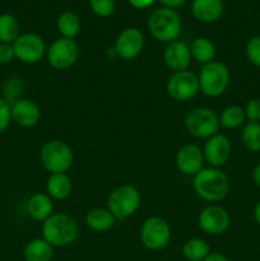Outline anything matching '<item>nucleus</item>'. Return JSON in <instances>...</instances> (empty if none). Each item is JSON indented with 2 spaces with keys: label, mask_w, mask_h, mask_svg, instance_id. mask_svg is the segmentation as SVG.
I'll list each match as a JSON object with an SVG mask.
<instances>
[{
  "label": "nucleus",
  "mask_w": 260,
  "mask_h": 261,
  "mask_svg": "<svg viewBox=\"0 0 260 261\" xmlns=\"http://www.w3.org/2000/svg\"><path fill=\"white\" fill-rule=\"evenodd\" d=\"M194 190L205 201H221L229 193V178L223 171L216 167L203 168L194 176Z\"/></svg>",
  "instance_id": "obj_1"
},
{
  "label": "nucleus",
  "mask_w": 260,
  "mask_h": 261,
  "mask_svg": "<svg viewBox=\"0 0 260 261\" xmlns=\"http://www.w3.org/2000/svg\"><path fill=\"white\" fill-rule=\"evenodd\" d=\"M42 236L53 247H65L78 239L79 226L69 214L53 213L43 222Z\"/></svg>",
  "instance_id": "obj_2"
},
{
  "label": "nucleus",
  "mask_w": 260,
  "mask_h": 261,
  "mask_svg": "<svg viewBox=\"0 0 260 261\" xmlns=\"http://www.w3.org/2000/svg\"><path fill=\"white\" fill-rule=\"evenodd\" d=\"M150 35L160 42L176 41L183 31V22L178 13L172 8L162 7L155 9L148 19Z\"/></svg>",
  "instance_id": "obj_3"
},
{
  "label": "nucleus",
  "mask_w": 260,
  "mask_h": 261,
  "mask_svg": "<svg viewBox=\"0 0 260 261\" xmlns=\"http://www.w3.org/2000/svg\"><path fill=\"white\" fill-rule=\"evenodd\" d=\"M198 78L200 91L205 96L214 98L222 96L227 91L231 75L228 68L223 63L213 60L204 64Z\"/></svg>",
  "instance_id": "obj_4"
},
{
  "label": "nucleus",
  "mask_w": 260,
  "mask_h": 261,
  "mask_svg": "<svg viewBox=\"0 0 260 261\" xmlns=\"http://www.w3.org/2000/svg\"><path fill=\"white\" fill-rule=\"evenodd\" d=\"M142 196L139 190L133 185H120L110 193L107 209L116 219H125L133 216L139 209Z\"/></svg>",
  "instance_id": "obj_5"
},
{
  "label": "nucleus",
  "mask_w": 260,
  "mask_h": 261,
  "mask_svg": "<svg viewBox=\"0 0 260 261\" xmlns=\"http://www.w3.org/2000/svg\"><path fill=\"white\" fill-rule=\"evenodd\" d=\"M41 162L48 172L66 173L73 166V150L63 140H50L41 149Z\"/></svg>",
  "instance_id": "obj_6"
},
{
  "label": "nucleus",
  "mask_w": 260,
  "mask_h": 261,
  "mask_svg": "<svg viewBox=\"0 0 260 261\" xmlns=\"http://www.w3.org/2000/svg\"><path fill=\"white\" fill-rule=\"evenodd\" d=\"M186 132L195 138H211L218 134L219 117L208 107H195L184 119Z\"/></svg>",
  "instance_id": "obj_7"
},
{
  "label": "nucleus",
  "mask_w": 260,
  "mask_h": 261,
  "mask_svg": "<svg viewBox=\"0 0 260 261\" xmlns=\"http://www.w3.org/2000/svg\"><path fill=\"white\" fill-rule=\"evenodd\" d=\"M171 240V228L167 221L161 217H150L145 219L140 228V241L145 249L160 251L167 247Z\"/></svg>",
  "instance_id": "obj_8"
},
{
  "label": "nucleus",
  "mask_w": 260,
  "mask_h": 261,
  "mask_svg": "<svg viewBox=\"0 0 260 261\" xmlns=\"http://www.w3.org/2000/svg\"><path fill=\"white\" fill-rule=\"evenodd\" d=\"M79 59V46L75 40L61 37L54 41L47 51V61L58 70L71 68Z\"/></svg>",
  "instance_id": "obj_9"
},
{
  "label": "nucleus",
  "mask_w": 260,
  "mask_h": 261,
  "mask_svg": "<svg viewBox=\"0 0 260 261\" xmlns=\"http://www.w3.org/2000/svg\"><path fill=\"white\" fill-rule=\"evenodd\" d=\"M166 91L168 96L175 101L186 102L194 98L196 93L200 91L199 78L193 71L189 70L173 73V75L168 79Z\"/></svg>",
  "instance_id": "obj_10"
},
{
  "label": "nucleus",
  "mask_w": 260,
  "mask_h": 261,
  "mask_svg": "<svg viewBox=\"0 0 260 261\" xmlns=\"http://www.w3.org/2000/svg\"><path fill=\"white\" fill-rule=\"evenodd\" d=\"M15 59L24 64H36L43 58L46 51L45 41L40 35L27 32L19 35L13 42Z\"/></svg>",
  "instance_id": "obj_11"
},
{
  "label": "nucleus",
  "mask_w": 260,
  "mask_h": 261,
  "mask_svg": "<svg viewBox=\"0 0 260 261\" xmlns=\"http://www.w3.org/2000/svg\"><path fill=\"white\" fill-rule=\"evenodd\" d=\"M199 227L206 234L218 236L224 233L231 226V216L219 205H209L200 212L198 217Z\"/></svg>",
  "instance_id": "obj_12"
},
{
  "label": "nucleus",
  "mask_w": 260,
  "mask_h": 261,
  "mask_svg": "<svg viewBox=\"0 0 260 261\" xmlns=\"http://www.w3.org/2000/svg\"><path fill=\"white\" fill-rule=\"evenodd\" d=\"M144 42L142 31L135 27L125 28L115 41V54L124 60H133L143 51Z\"/></svg>",
  "instance_id": "obj_13"
},
{
  "label": "nucleus",
  "mask_w": 260,
  "mask_h": 261,
  "mask_svg": "<svg viewBox=\"0 0 260 261\" xmlns=\"http://www.w3.org/2000/svg\"><path fill=\"white\" fill-rule=\"evenodd\" d=\"M232 152V145L228 138L223 134H216L208 138L204 147V160L212 166V167H219L223 166L229 160Z\"/></svg>",
  "instance_id": "obj_14"
},
{
  "label": "nucleus",
  "mask_w": 260,
  "mask_h": 261,
  "mask_svg": "<svg viewBox=\"0 0 260 261\" xmlns=\"http://www.w3.org/2000/svg\"><path fill=\"white\" fill-rule=\"evenodd\" d=\"M204 161L203 150L195 144L184 145L176 155V166L178 171L186 176H195L203 170Z\"/></svg>",
  "instance_id": "obj_15"
},
{
  "label": "nucleus",
  "mask_w": 260,
  "mask_h": 261,
  "mask_svg": "<svg viewBox=\"0 0 260 261\" xmlns=\"http://www.w3.org/2000/svg\"><path fill=\"white\" fill-rule=\"evenodd\" d=\"M163 60L173 73L188 70L191 61L190 47L184 41L176 40L167 43L163 53Z\"/></svg>",
  "instance_id": "obj_16"
},
{
  "label": "nucleus",
  "mask_w": 260,
  "mask_h": 261,
  "mask_svg": "<svg viewBox=\"0 0 260 261\" xmlns=\"http://www.w3.org/2000/svg\"><path fill=\"white\" fill-rule=\"evenodd\" d=\"M10 107H12V121H14L18 126L32 127L40 121V109L31 99L20 98Z\"/></svg>",
  "instance_id": "obj_17"
},
{
  "label": "nucleus",
  "mask_w": 260,
  "mask_h": 261,
  "mask_svg": "<svg viewBox=\"0 0 260 261\" xmlns=\"http://www.w3.org/2000/svg\"><path fill=\"white\" fill-rule=\"evenodd\" d=\"M224 4L222 0H193L191 13L201 23H213L223 14Z\"/></svg>",
  "instance_id": "obj_18"
},
{
  "label": "nucleus",
  "mask_w": 260,
  "mask_h": 261,
  "mask_svg": "<svg viewBox=\"0 0 260 261\" xmlns=\"http://www.w3.org/2000/svg\"><path fill=\"white\" fill-rule=\"evenodd\" d=\"M54 204L50 196L45 193H36L28 199L27 212L36 221L45 222L53 214Z\"/></svg>",
  "instance_id": "obj_19"
},
{
  "label": "nucleus",
  "mask_w": 260,
  "mask_h": 261,
  "mask_svg": "<svg viewBox=\"0 0 260 261\" xmlns=\"http://www.w3.org/2000/svg\"><path fill=\"white\" fill-rule=\"evenodd\" d=\"M46 190L51 199L64 200L71 194L73 182L66 173H51L46 182Z\"/></svg>",
  "instance_id": "obj_20"
},
{
  "label": "nucleus",
  "mask_w": 260,
  "mask_h": 261,
  "mask_svg": "<svg viewBox=\"0 0 260 261\" xmlns=\"http://www.w3.org/2000/svg\"><path fill=\"white\" fill-rule=\"evenodd\" d=\"M116 218L105 208H93L86 214V224L94 232H106L115 226Z\"/></svg>",
  "instance_id": "obj_21"
},
{
  "label": "nucleus",
  "mask_w": 260,
  "mask_h": 261,
  "mask_svg": "<svg viewBox=\"0 0 260 261\" xmlns=\"http://www.w3.org/2000/svg\"><path fill=\"white\" fill-rule=\"evenodd\" d=\"M24 261H53L54 247L43 239H35L28 242L23 251Z\"/></svg>",
  "instance_id": "obj_22"
},
{
  "label": "nucleus",
  "mask_w": 260,
  "mask_h": 261,
  "mask_svg": "<svg viewBox=\"0 0 260 261\" xmlns=\"http://www.w3.org/2000/svg\"><path fill=\"white\" fill-rule=\"evenodd\" d=\"M211 254V247L204 240L194 237L183 245V255L188 261H204Z\"/></svg>",
  "instance_id": "obj_23"
},
{
  "label": "nucleus",
  "mask_w": 260,
  "mask_h": 261,
  "mask_svg": "<svg viewBox=\"0 0 260 261\" xmlns=\"http://www.w3.org/2000/svg\"><path fill=\"white\" fill-rule=\"evenodd\" d=\"M56 27L63 37L74 40L81 32L82 23L75 13L64 12L59 15L58 20H56Z\"/></svg>",
  "instance_id": "obj_24"
},
{
  "label": "nucleus",
  "mask_w": 260,
  "mask_h": 261,
  "mask_svg": "<svg viewBox=\"0 0 260 261\" xmlns=\"http://www.w3.org/2000/svg\"><path fill=\"white\" fill-rule=\"evenodd\" d=\"M191 58L195 59L198 63L208 64L214 60L216 56V47L213 42L205 37H198L191 42L190 46Z\"/></svg>",
  "instance_id": "obj_25"
},
{
  "label": "nucleus",
  "mask_w": 260,
  "mask_h": 261,
  "mask_svg": "<svg viewBox=\"0 0 260 261\" xmlns=\"http://www.w3.org/2000/svg\"><path fill=\"white\" fill-rule=\"evenodd\" d=\"M19 22L9 13L0 14V42L12 43L19 37Z\"/></svg>",
  "instance_id": "obj_26"
},
{
  "label": "nucleus",
  "mask_w": 260,
  "mask_h": 261,
  "mask_svg": "<svg viewBox=\"0 0 260 261\" xmlns=\"http://www.w3.org/2000/svg\"><path fill=\"white\" fill-rule=\"evenodd\" d=\"M246 116L244 109L237 105H231L222 111L219 116V125L224 129H237L244 124Z\"/></svg>",
  "instance_id": "obj_27"
},
{
  "label": "nucleus",
  "mask_w": 260,
  "mask_h": 261,
  "mask_svg": "<svg viewBox=\"0 0 260 261\" xmlns=\"http://www.w3.org/2000/svg\"><path fill=\"white\" fill-rule=\"evenodd\" d=\"M25 91V83L19 76H10L3 84V99L12 106L14 102L22 98V94Z\"/></svg>",
  "instance_id": "obj_28"
},
{
  "label": "nucleus",
  "mask_w": 260,
  "mask_h": 261,
  "mask_svg": "<svg viewBox=\"0 0 260 261\" xmlns=\"http://www.w3.org/2000/svg\"><path fill=\"white\" fill-rule=\"evenodd\" d=\"M245 148L252 153L260 152V122H247L241 132Z\"/></svg>",
  "instance_id": "obj_29"
},
{
  "label": "nucleus",
  "mask_w": 260,
  "mask_h": 261,
  "mask_svg": "<svg viewBox=\"0 0 260 261\" xmlns=\"http://www.w3.org/2000/svg\"><path fill=\"white\" fill-rule=\"evenodd\" d=\"M89 7L97 17L109 18L115 13L116 3L115 0H89Z\"/></svg>",
  "instance_id": "obj_30"
},
{
  "label": "nucleus",
  "mask_w": 260,
  "mask_h": 261,
  "mask_svg": "<svg viewBox=\"0 0 260 261\" xmlns=\"http://www.w3.org/2000/svg\"><path fill=\"white\" fill-rule=\"evenodd\" d=\"M246 56L250 63L260 68V36H254L246 43Z\"/></svg>",
  "instance_id": "obj_31"
},
{
  "label": "nucleus",
  "mask_w": 260,
  "mask_h": 261,
  "mask_svg": "<svg viewBox=\"0 0 260 261\" xmlns=\"http://www.w3.org/2000/svg\"><path fill=\"white\" fill-rule=\"evenodd\" d=\"M244 111L249 122H260V99L251 98L247 101Z\"/></svg>",
  "instance_id": "obj_32"
},
{
  "label": "nucleus",
  "mask_w": 260,
  "mask_h": 261,
  "mask_svg": "<svg viewBox=\"0 0 260 261\" xmlns=\"http://www.w3.org/2000/svg\"><path fill=\"white\" fill-rule=\"evenodd\" d=\"M10 121H12V107L7 101L0 98V134L8 129Z\"/></svg>",
  "instance_id": "obj_33"
},
{
  "label": "nucleus",
  "mask_w": 260,
  "mask_h": 261,
  "mask_svg": "<svg viewBox=\"0 0 260 261\" xmlns=\"http://www.w3.org/2000/svg\"><path fill=\"white\" fill-rule=\"evenodd\" d=\"M15 59L14 48L12 43L0 42V64H9Z\"/></svg>",
  "instance_id": "obj_34"
},
{
  "label": "nucleus",
  "mask_w": 260,
  "mask_h": 261,
  "mask_svg": "<svg viewBox=\"0 0 260 261\" xmlns=\"http://www.w3.org/2000/svg\"><path fill=\"white\" fill-rule=\"evenodd\" d=\"M130 5L135 9H147L150 5H153L154 0H129Z\"/></svg>",
  "instance_id": "obj_35"
},
{
  "label": "nucleus",
  "mask_w": 260,
  "mask_h": 261,
  "mask_svg": "<svg viewBox=\"0 0 260 261\" xmlns=\"http://www.w3.org/2000/svg\"><path fill=\"white\" fill-rule=\"evenodd\" d=\"M160 2L162 3L163 7L172 8V9H175V8L183 7V5L186 3V0H160Z\"/></svg>",
  "instance_id": "obj_36"
},
{
  "label": "nucleus",
  "mask_w": 260,
  "mask_h": 261,
  "mask_svg": "<svg viewBox=\"0 0 260 261\" xmlns=\"http://www.w3.org/2000/svg\"><path fill=\"white\" fill-rule=\"evenodd\" d=\"M204 261H229L224 255L219 254V252H211Z\"/></svg>",
  "instance_id": "obj_37"
},
{
  "label": "nucleus",
  "mask_w": 260,
  "mask_h": 261,
  "mask_svg": "<svg viewBox=\"0 0 260 261\" xmlns=\"http://www.w3.org/2000/svg\"><path fill=\"white\" fill-rule=\"evenodd\" d=\"M252 180H254L255 185L260 188V163H257L252 171Z\"/></svg>",
  "instance_id": "obj_38"
},
{
  "label": "nucleus",
  "mask_w": 260,
  "mask_h": 261,
  "mask_svg": "<svg viewBox=\"0 0 260 261\" xmlns=\"http://www.w3.org/2000/svg\"><path fill=\"white\" fill-rule=\"evenodd\" d=\"M254 219L257 224L260 226V201L255 205L254 208Z\"/></svg>",
  "instance_id": "obj_39"
}]
</instances>
